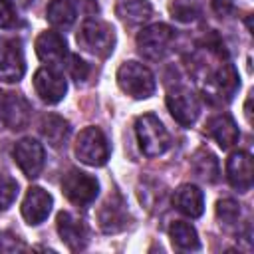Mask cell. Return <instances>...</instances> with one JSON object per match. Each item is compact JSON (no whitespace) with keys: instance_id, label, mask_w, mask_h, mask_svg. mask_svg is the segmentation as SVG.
Instances as JSON below:
<instances>
[{"instance_id":"52a82bcc","label":"cell","mask_w":254,"mask_h":254,"mask_svg":"<svg viewBox=\"0 0 254 254\" xmlns=\"http://www.w3.org/2000/svg\"><path fill=\"white\" fill-rule=\"evenodd\" d=\"M167 107H169L173 119L183 127L194 125V121L200 115L198 97L194 95L192 89H189L185 85H179L167 93Z\"/></svg>"},{"instance_id":"1f68e13d","label":"cell","mask_w":254,"mask_h":254,"mask_svg":"<svg viewBox=\"0 0 254 254\" xmlns=\"http://www.w3.org/2000/svg\"><path fill=\"white\" fill-rule=\"evenodd\" d=\"M81 2H83V4H85L89 10H93V8H95V0H81Z\"/></svg>"},{"instance_id":"30bf717a","label":"cell","mask_w":254,"mask_h":254,"mask_svg":"<svg viewBox=\"0 0 254 254\" xmlns=\"http://www.w3.org/2000/svg\"><path fill=\"white\" fill-rule=\"evenodd\" d=\"M26 73L24 48L20 40H8L0 48V81L14 83Z\"/></svg>"},{"instance_id":"f1b7e54d","label":"cell","mask_w":254,"mask_h":254,"mask_svg":"<svg viewBox=\"0 0 254 254\" xmlns=\"http://www.w3.org/2000/svg\"><path fill=\"white\" fill-rule=\"evenodd\" d=\"M16 22V12L10 0H0V28H12Z\"/></svg>"},{"instance_id":"d4e9b609","label":"cell","mask_w":254,"mask_h":254,"mask_svg":"<svg viewBox=\"0 0 254 254\" xmlns=\"http://www.w3.org/2000/svg\"><path fill=\"white\" fill-rule=\"evenodd\" d=\"M169 12L177 22H194L200 16V0H171Z\"/></svg>"},{"instance_id":"4fadbf2b","label":"cell","mask_w":254,"mask_h":254,"mask_svg":"<svg viewBox=\"0 0 254 254\" xmlns=\"http://www.w3.org/2000/svg\"><path fill=\"white\" fill-rule=\"evenodd\" d=\"M52 204H54V198L48 190H44L40 187H30L22 200V216L28 224L36 226L48 218Z\"/></svg>"},{"instance_id":"7a4b0ae2","label":"cell","mask_w":254,"mask_h":254,"mask_svg":"<svg viewBox=\"0 0 254 254\" xmlns=\"http://www.w3.org/2000/svg\"><path fill=\"white\" fill-rule=\"evenodd\" d=\"M117 83L123 93L135 99L151 97L157 87L153 71L139 62H123L117 69Z\"/></svg>"},{"instance_id":"ba28073f","label":"cell","mask_w":254,"mask_h":254,"mask_svg":"<svg viewBox=\"0 0 254 254\" xmlns=\"http://www.w3.org/2000/svg\"><path fill=\"white\" fill-rule=\"evenodd\" d=\"M32 105L22 93L0 91V127L24 129L30 123Z\"/></svg>"},{"instance_id":"7402d4cb","label":"cell","mask_w":254,"mask_h":254,"mask_svg":"<svg viewBox=\"0 0 254 254\" xmlns=\"http://www.w3.org/2000/svg\"><path fill=\"white\" fill-rule=\"evenodd\" d=\"M190 169H192V173H194L200 181H204V183H216L218 177H220L218 159H216L210 151H206V149H200V151H196V153L192 155V159H190Z\"/></svg>"},{"instance_id":"277c9868","label":"cell","mask_w":254,"mask_h":254,"mask_svg":"<svg viewBox=\"0 0 254 254\" xmlns=\"http://www.w3.org/2000/svg\"><path fill=\"white\" fill-rule=\"evenodd\" d=\"M173 40H175V30L171 26L151 24L137 34V48L145 60L159 62L169 54Z\"/></svg>"},{"instance_id":"f546056e","label":"cell","mask_w":254,"mask_h":254,"mask_svg":"<svg viewBox=\"0 0 254 254\" xmlns=\"http://www.w3.org/2000/svg\"><path fill=\"white\" fill-rule=\"evenodd\" d=\"M212 10L218 16H228L234 10V0H212Z\"/></svg>"},{"instance_id":"9c48e42d","label":"cell","mask_w":254,"mask_h":254,"mask_svg":"<svg viewBox=\"0 0 254 254\" xmlns=\"http://www.w3.org/2000/svg\"><path fill=\"white\" fill-rule=\"evenodd\" d=\"M12 155H14V161L18 163V167L22 169V173L28 179H36L42 173L46 155H44L42 143H38L36 139H32V137L20 139L12 149Z\"/></svg>"},{"instance_id":"d6a6232c","label":"cell","mask_w":254,"mask_h":254,"mask_svg":"<svg viewBox=\"0 0 254 254\" xmlns=\"http://www.w3.org/2000/svg\"><path fill=\"white\" fill-rule=\"evenodd\" d=\"M0 250H4V246H2V234H0Z\"/></svg>"},{"instance_id":"cb8c5ba5","label":"cell","mask_w":254,"mask_h":254,"mask_svg":"<svg viewBox=\"0 0 254 254\" xmlns=\"http://www.w3.org/2000/svg\"><path fill=\"white\" fill-rule=\"evenodd\" d=\"M169 236H171L173 246L179 248V250L190 252V250H198L200 248V240H198V234H196L194 226H190L185 220H175L169 226Z\"/></svg>"},{"instance_id":"603a6c76","label":"cell","mask_w":254,"mask_h":254,"mask_svg":"<svg viewBox=\"0 0 254 254\" xmlns=\"http://www.w3.org/2000/svg\"><path fill=\"white\" fill-rule=\"evenodd\" d=\"M125 222H127V212L123 208V202H115V200H109L103 204V208L99 210V226L103 232L107 234H113V232H119L125 228Z\"/></svg>"},{"instance_id":"4dcf8cb0","label":"cell","mask_w":254,"mask_h":254,"mask_svg":"<svg viewBox=\"0 0 254 254\" xmlns=\"http://www.w3.org/2000/svg\"><path fill=\"white\" fill-rule=\"evenodd\" d=\"M250 101H252V97L248 95V99H246V107H244V113H246V119H248V121H252V111H250Z\"/></svg>"},{"instance_id":"ac0fdd59","label":"cell","mask_w":254,"mask_h":254,"mask_svg":"<svg viewBox=\"0 0 254 254\" xmlns=\"http://www.w3.org/2000/svg\"><path fill=\"white\" fill-rule=\"evenodd\" d=\"M210 83H212V89L214 93L224 99V101H230L236 93V89L240 87V77H238V71L236 67L230 64V62H224L220 64V67L214 71V75L210 77Z\"/></svg>"},{"instance_id":"5b68a950","label":"cell","mask_w":254,"mask_h":254,"mask_svg":"<svg viewBox=\"0 0 254 254\" xmlns=\"http://www.w3.org/2000/svg\"><path fill=\"white\" fill-rule=\"evenodd\" d=\"M75 157L89 167H103L109 159V145L99 127H85L75 139Z\"/></svg>"},{"instance_id":"9a60e30c","label":"cell","mask_w":254,"mask_h":254,"mask_svg":"<svg viewBox=\"0 0 254 254\" xmlns=\"http://www.w3.org/2000/svg\"><path fill=\"white\" fill-rule=\"evenodd\" d=\"M226 179L238 192L252 189V157L246 151H236L226 161Z\"/></svg>"},{"instance_id":"484cf974","label":"cell","mask_w":254,"mask_h":254,"mask_svg":"<svg viewBox=\"0 0 254 254\" xmlns=\"http://www.w3.org/2000/svg\"><path fill=\"white\" fill-rule=\"evenodd\" d=\"M216 218L224 226H234L240 218V204L232 198H222L216 202Z\"/></svg>"},{"instance_id":"d6986e66","label":"cell","mask_w":254,"mask_h":254,"mask_svg":"<svg viewBox=\"0 0 254 254\" xmlns=\"http://www.w3.org/2000/svg\"><path fill=\"white\" fill-rule=\"evenodd\" d=\"M115 14L127 26H139L151 18L153 6L149 0H117L115 2Z\"/></svg>"},{"instance_id":"83f0119b","label":"cell","mask_w":254,"mask_h":254,"mask_svg":"<svg viewBox=\"0 0 254 254\" xmlns=\"http://www.w3.org/2000/svg\"><path fill=\"white\" fill-rule=\"evenodd\" d=\"M64 65L67 67V73H69L77 83H79V81H85L87 75H89V65H87L79 56H75V54H67Z\"/></svg>"},{"instance_id":"7c38bea8","label":"cell","mask_w":254,"mask_h":254,"mask_svg":"<svg viewBox=\"0 0 254 254\" xmlns=\"http://www.w3.org/2000/svg\"><path fill=\"white\" fill-rule=\"evenodd\" d=\"M56 224H58L60 238L65 242V246L69 250L77 252V250H83L87 246V240H89L87 238V226L81 218L73 216L69 210H62V212H58Z\"/></svg>"},{"instance_id":"8992f818","label":"cell","mask_w":254,"mask_h":254,"mask_svg":"<svg viewBox=\"0 0 254 254\" xmlns=\"http://www.w3.org/2000/svg\"><path fill=\"white\" fill-rule=\"evenodd\" d=\"M62 190L65 198L77 206H87L99 192V181L79 169H69L62 179Z\"/></svg>"},{"instance_id":"5bb4252c","label":"cell","mask_w":254,"mask_h":254,"mask_svg":"<svg viewBox=\"0 0 254 254\" xmlns=\"http://www.w3.org/2000/svg\"><path fill=\"white\" fill-rule=\"evenodd\" d=\"M36 54L48 65H64L67 58V42L58 32H42L36 38Z\"/></svg>"},{"instance_id":"44dd1931","label":"cell","mask_w":254,"mask_h":254,"mask_svg":"<svg viewBox=\"0 0 254 254\" xmlns=\"http://www.w3.org/2000/svg\"><path fill=\"white\" fill-rule=\"evenodd\" d=\"M42 135H44V139L52 145V147H62L65 141H67V137H69V133H71V127H69V121L67 119H64L62 115H56V113H50V115H46L44 119H42Z\"/></svg>"},{"instance_id":"8fae6325","label":"cell","mask_w":254,"mask_h":254,"mask_svg":"<svg viewBox=\"0 0 254 254\" xmlns=\"http://www.w3.org/2000/svg\"><path fill=\"white\" fill-rule=\"evenodd\" d=\"M34 89L42 101H46L48 105H54L65 97L67 81L60 71L52 67H40L34 73Z\"/></svg>"},{"instance_id":"ffe728a7","label":"cell","mask_w":254,"mask_h":254,"mask_svg":"<svg viewBox=\"0 0 254 254\" xmlns=\"http://www.w3.org/2000/svg\"><path fill=\"white\" fill-rule=\"evenodd\" d=\"M46 18L54 28L67 30L77 18V6L73 0H50L46 8Z\"/></svg>"},{"instance_id":"2e32d148","label":"cell","mask_w":254,"mask_h":254,"mask_svg":"<svg viewBox=\"0 0 254 254\" xmlns=\"http://www.w3.org/2000/svg\"><path fill=\"white\" fill-rule=\"evenodd\" d=\"M206 131L218 143L220 149H230L232 145L238 143V137H240L238 125L228 113H218V115L210 117L206 121Z\"/></svg>"},{"instance_id":"4316f807","label":"cell","mask_w":254,"mask_h":254,"mask_svg":"<svg viewBox=\"0 0 254 254\" xmlns=\"http://www.w3.org/2000/svg\"><path fill=\"white\" fill-rule=\"evenodd\" d=\"M18 194V183L6 175V173H0V210H6L14 198Z\"/></svg>"},{"instance_id":"e0dca14e","label":"cell","mask_w":254,"mask_h":254,"mask_svg":"<svg viewBox=\"0 0 254 254\" xmlns=\"http://www.w3.org/2000/svg\"><path fill=\"white\" fill-rule=\"evenodd\" d=\"M173 204L189 218H198L204 210V194L196 185H181L173 192Z\"/></svg>"},{"instance_id":"3957f363","label":"cell","mask_w":254,"mask_h":254,"mask_svg":"<svg viewBox=\"0 0 254 254\" xmlns=\"http://www.w3.org/2000/svg\"><path fill=\"white\" fill-rule=\"evenodd\" d=\"M135 133H137L139 147L147 157H159L171 145V137H169L167 129L163 127L159 117L153 113H145V115L137 117Z\"/></svg>"},{"instance_id":"6da1fadb","label":"cell","mask_w":254,"mask_h":254,"mask_svg":"<svg viewBox=\"0 0 254 254\" xmlns=\"http://www.w3.org/2000/svg\"><path fill=\"white\" fill-rule=\"evenodd\" d=\"M77 46L97 58H107L115 48V30L103 20L89 18L77 32Z\"/></svg>"}]
</instances>
